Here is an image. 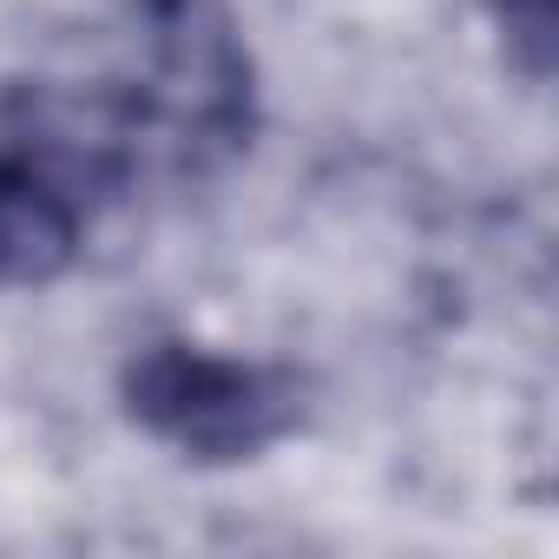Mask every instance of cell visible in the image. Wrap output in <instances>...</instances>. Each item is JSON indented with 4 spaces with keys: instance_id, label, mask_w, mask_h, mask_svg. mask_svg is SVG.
<instances>
[{
    "instance_id": "3957f363",
    "label": "cell",
    "mask_w": 559,
    "mask_h": 559,
    "mask_svg": "<svg viewBox=\"0 0 559 559\" xmlns=\"http://www.w3.org/2000/svg\"><path fill=\"white\" fill-rule=\"evenodd\" d=\"M487 8H493V27L513 67L526 80H546L552 73V0H487Z\"/></svg>"
},
{
    "instance_id": "7a4b0ae2",
    "label": "cell",
    "mask_w": 559,
    "mask_h": 559,
    "mask_svg": "<svg viewBox=\"0 0 559 559\" xmlns=\"http://www.w3.org/2000/svg\"><path fill=\"white\" fill-rule=\"evenodd\" d=\"M126 415L171 454L198 467H230L257 461L304 421V382L276 362L250 356H217L204 343L158 336L132 349L119 376Z\"/></svg>"
},
{
    "instance_id": "6da1fadb",
    "label": "cell",
    "mask_w": 559,
    "mask_h": 559,
    "mask_svg": "<svg viewBox=\"0 0 559 559\" xmlns=\"http://www.w3.org/2000/svg\"><path fill=\"white\" fill-rule=\"evenodd\" d=\"M145 145L93 80H21L0 93V290L67 276L99 224L145 178Z\"/></svg>"
}]
</instances>
